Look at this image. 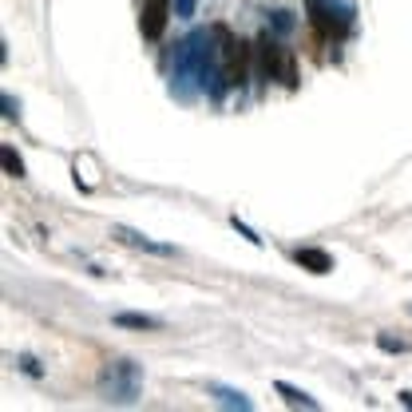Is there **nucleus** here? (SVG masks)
<instances>
[{
    "mask_svg": "<svg viewBox=\"0 0 412 412\" xmlns=\"http://www.w3.org/2000/svg\"><path fill=\"white\" fill-rule=\"evenodd\" d=\"M305 13H309V20H314V28L321 32V36H345L353 24V4L349 0H309L305 4Z\"/></svg>",
    "mask_w": 412,
    "mask_h": 412,
    "instance_id": "obj_1",
    "label": "nucleus"
},
{
    "mask_svg": "<svg viewBox=\"0 0 412 412\" xmlns=\"http://www.w3.org/2000/svg\"><path fill=\"white\" fill-rule=\"evenodd\" d=\"M278 392L286 397V404H293V409H297V404H302V409H317V400H314V397H305L302 388L286 385V381H278Z\"/></svg>",
    "mask_w": 412,
    "mask_h": 412,
    "instance_id": "obj_9",
    "label": "nucleus"
},
{
    "mask_svg": "<svg viewBox=\"0 0 412 412\" xmlns=\"http://www.w3.org/2000/svg\"><path fill=\"white\" fill-rule=\"evenodd\" d=\"M115 325H123V329H163V317H151V314H115Z\"/></svg>",
    "mask_w": 412,
    "mask_h": 412,
    "instance_id": "obj_8",
    "label": "nucleus"
},
{
    "mask_svg": "<svg viewBox=\"0 0 412 412\" xmlns=\"http://www.w3.org/2000/svg\"><path fill=\"white\" fill-rule=\"evenodd\" d=\"M111 234H115L119 242L135 246V250H151V254H170V246H163V242H151V238H143L139 230H127V226H115Z\"/></svg>",
    "mask_w": 412,
    "mask_h": 412,
    "instance_id": "obj_6",
    "label": "nucleus"
},
{
    "mask_svg": "<svg viewBox=\"0 0 412 412\" xmlns=\"http://www.w3.org/2000/svg\"><path fill=\"white\" fill-rule=\"evenodd\" d=\"M214 40L222 44V80L234 87L246 84V75H250V44H242V40H234L226 28H214Z\"/></svg>",
    "mask_w": 412,
    "mask_h": 412,
    "instance_id": "obj_3",
    "label": "nucleus"
},
{
    "mask_svg": "<svg viewBox=\"0 0 412 412\" xmlns=\"http://www.w3.org/2000/svg\"><path fill=\"white\" fill-rule=\"evenodd\" d=\"M167 13H170L167 0H151V4L143 8V20H139V28H143L147 40H159V36H163V28H167Z\"/></svg>",
    "mask_w": 412,
    "mask_h": 412,
    "instance_id": "obj_5",
    "label": "nucleus"
},
{
    "mask_svg": "<svg viewBox=\"0 0 412 412\" xmlns=\"http://www.w3.org/2000/svg\"><path fill=\"white\" fill-rule=\"evenodd\" d=\"M194 4H198V0H175V13H179V16H194Z\"/></svg>",
    "mask_w": 412,
    "mask_h": 412,
    "instance_id": "obj_13",
    "label": "nucleus"
},
{
    "mask_svg": "<svg viewBox=\"0 0 412 412\" xmlns=\"http://www.w3.org/2000/svg\"><path fill=\"white\" fill-rule=\"evenodd\" d=\"M376 345L388 353H404V341H392V337H376Z\"/></svg>",
    "mask_w": 412,
    "mask_h": 412,
    "instance_id": "obj_12",
    "label": "nucleus"
},
{
    "mask_svg": "<svg viewBox=\"0 0 412 412\" xmlns=\"http://www.w3.org/2000/svg\"><path fill=\"white\" fill-rule=\"evenodd\" d=\"M258 60H262V75L266 80H281L286 87L297 84V68H293V56L286 48H278L270 36L258 40Z\"/></svg>",
    "mask_w": 412,
    "mask_h": 412,
    "instance_id": "obj_4",
    "label": "nucleus"
},
{
    "mask_svg": "<svg viewBox=\"0 0 412 412\" xmlns=\"http://www.w3.org/2000/svg\"><path fill=\"white\" fill-rule=\"evenodd\" d=\"M274 24H278L281 32H290V28H293V16L290 13H274Z\"/></svg>",
    "mask_w": 412,
    "mask_h": 412,
    "instance_id": "obj_14",
    "label": "nucleus"
},
{
    "mask_svg": "<svg viewBox=\"0 0 412 412\" xmlns=\"http://www.w3.org/2000/svg\"><path fill=\"white\" fill-rule=\"evenodd\" d=\"M0 163H4V175H13V179H24V163H20V155H16L8 143L0 147Z\"/></svg>",
    "mask_w": 412,
    "mask_h": 412,
    "instance_id": "obj_11",
    "label": "nucleus"
},
{
    "mask_svg": "<svg viewBox=\"0 0 412 412\" xmlns=\"http://www.w3.org/2000/svg\"><path fill=\"white\" fill-rule=\"evenodd\" d=\"M297 266H305L309 274H329L333 270V258L325 250H297Z\"/></svg>",
    "mask_w": 412,
    "mask_h": 412,
    "instance_id": "obj_7",
    "label": "nucleus"
},
{
    "mask_svg": "<svg viewBox=\"0 0 412 412\" xmlns=\"http://www.w3.org/2000/svg\"><path fill=\"white\" fill-rule=\"evenodd\" d=\"M214 397H219V404H226V409H254V404H250V397H246V392H234V388H214Z\"/></svg>",
    "mask_w": 412,
    "mask_h": 412,
    "instance_id": "obj_10",
    "label": "nucleus"
},
{
    "mask_svg": "<svg viewBox=\"0 0 412 412\" xmlns=\"http://www.w3.org/2000/svg\"><path fill=\"white\" fill-rule=\"evenodd\" d=\"M99 388H103V397H108V400H123V404H131V400L139 397V388H143V373H139V365H131V361H115V365L103 369Z\"/></svg>",
    "mask_w": 412,
    "mask_h": 412,
    "instance_id": "obj_2",
    "label": "nucleus"
},
{
    "mask_svg": "<svg viewBox=\"0 0 412 412\" xmlns=\"http://www.w3.org/2000/svg\"><path fill=\"white\" fill-rule=\"evenodd\" d=\"M20 369H24L28 376H40V365L32 361V357H20Z\"/></svg>",
    "mask_w": 412,
    "mask_h": 412,
    "instance_id": "obj_15",
    "label": "nucleus"
}]
</instances>
